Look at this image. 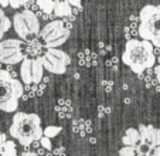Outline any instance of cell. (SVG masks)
Listing matches in <instances>:
<instances>
[{
	"instance_id": "cell-1",
	"label": "cell",
	"mask_w": 160,
	"mask_h": 156,
	"mask_svg": "<svg viewBox=\"0 0 160 156\" xmlns=\"http://www.w3.org/2000/svg\"><path fill=\"white\" fill-rule=\"evenodd\" d=\"M156 60L157 57L152 43L136 39L126 41L125 51L122 54V61L138 75H142L148 70L154 68Z\"/></svg>"
},
{
	"instance_id": "cell-2",
	"label": "cell",
	"mask_w": 160,
	"mask_h": 156,
	"mask_svg": "<svg viewBox=\"0 0 160 156\" xmlns=\"http://www.w3.org/2000/svg\"><path fill=\"white\" fill-rule=\"evenodd\" d=\"M10 135L24 146V152H30L28 148L31 146V143L40 142L44 136V129L41 128V118L37 114L17 112L13 117Z\"/></svg>"
},
{
	"instance_id": "cell-3",
	"label": "cell",
	"mask_w": 160,
	"mask_h": 156,
	"mask_svg": "<svg viewBox=\"0 0 160 156\" xmlns=\"http://www.w3.org/2000/svg\"><path fill=\"white\" fill-rule=\"evenodd\" d=\"M23 95V82L13 78L6 70H0V111L7 114L14 112L18 107V99Z\"/></svg>"
},
{
	"instance_id": "cell-4",
	"label": "cell",
	"mask_w": 160,
	"mask_h": 156,
	"mask_svg": "<svg viewBox=\"0 0 160 156\" xmlns=\"http://www.w3.org/2000/svg\"><path fill=\"white\" fill-rule=\"evenodd\" d=\"M138 34L142 40L149 41L153 47L160 48V4H148L140 10Z\"/></svg>"
},
{
	"instance_id": "cell-5",
	"label": "cell",
	"mask_w": 160,
	"mask_h": 156,
	"mask_svg": "<svg viewBox=\"0 0 160 156\" xmlns=\"http://www.w3.org/2000/svg\"><path fill=\"white\" fill-rule=\"evenodd\" d=\"M13 27L14 31L23 40L36 39L37 34H40V18L37 14L30 10H23L13 16Z\"/></svg>"
},
{
	"instance_id": "cell-6",
	"label": "cell",
	"mask_w": 160,
	"mask_h": 156,
	"mask_svg": "<svg viewBox=\"0 0 160 156\" xmlns=\"http://www.w3.org/2000/svg\"><path fill=\"white\" fill-rule=\"evenodd\" d=\"M70 33L71 30L65 27L62 20H54L45 24L38 36L45 44V48H58L70 39Z\"/></svg>"
},
{
	"instance_id": "cell-7",
	"label": "cell",
	"mask_w": 160,
	"mask_h": 156,
	"mask_svg": "<svg viewBox=\"0 0 160 156\" xmlns=\"http://www.w3.org/2000/svg\"><path fill=\"white\" fill-rule=\"evenodd\" d=\"M38 60L41 61L42 67L52 74H64L67 67L71 64L70 55L60 48H47V51L40 55Z\"/></svg>"
},
{
	"instance_id": "cell-8",
	"label": "cell",
	"mask_w": 160,
	"mask_h": 156,
	"mask_svg": "<svg viewBox=\"0 0 160 156\" xmlns=\"http://www.w3.org/2000/svg\"><path fill=\"white\" fill-rule=\"evenodd\" d=\"M23 41L17 39H7L0 41V63L7 65L23 63L27 58L23 53Z\"/></svg>"
},
{
	"instance_id": "cell-9",
	"label": "cell",
	"mask_w": 160,
	"mask_h": 156,
	"mask_svg": "<svg viewBox=\"0 0 160 156\" xmlns=\"http://www.w3.org/2000/svg\"><path fill=\"white\" fill-rule=\"evenodd\" d=\"M20 77L26 85H38L44 78V67L38 58H26L20 67Z\"/></svg>"
},
{
	"instance_id": "cell-10",
	"label": "cell",
	"mask_w": 160,
	"mask_h": 156,
	"mask_svg": "<svg viewBox=\"0 0 160 156\" xmlns=\"http://www.w3.org/2000/svg\"><path fill=\"white\" fill-rule=\"evenodd\" d=\"M140 143L149 146L152 150L160 146V129L154 128L153 125H139Z\"/></svg>"
},
{
	"instance_id": "cell-11",
	"label": "cell",
	"mask_w": 160,
	"mask_h": 156,
	"mask_svg": "<svg viewBox=\"0 0 160 156\" xmlns=\"http://www.w3.org/2000/svg\"><path fill=\"white\" fill-rule=\"evenodd\" d=\"M122 142H123L125 146H132V148H136L138 145H140L139 131L135 128H128L125 135H123V138H122Z\"/></svg>"
},
{
	"instance_id": "cell-12",
	"label": "cell",
	"mask_w": 160,
	"mask_h": 156,
	"mask_svg": "<svg viewBox=\"0 0 160 156\" xmlns=\"http://www.w3.org/2000/svg\"><path fill=\"white\" fill-rule=\"evenodd\" d=\"M54 14L55 17H61V18H65L72 14V7L68 3V0H57L55 2Z\"/></svg>"
},
{
	"instance_id": "cell-13",
	"label": "cell",
	"mask_w": 160,
	"mask_h": 156,
	"mask_svg": "<svg viewBox=\"0 0 160 156\" xmlns=\"http://www.w3.org/2000/svg\"><path fill=\"white\" fill-rule=\"evenodd\" d=\"M13 21L6 16L3 9H0V40L3 39V36L12 29Z\"/></svg>"
},
{
	"instance_id": "cell-14",
	"label": "cell",
	"mask_w": 160,
	"mask_h": 156,
	"mask_svg": "<svg viewBox=\"0 0 160 156\" xmlns=\"http://www.w3.org/2000/svg\"><path fill=\"white\" fill-rule=\"evenodd\" d=\"M36 3H37V6H38L40 12L45 13V14H54L55 2H52V0H38Z\"/></svg>"
},
{
	"instance_id": "cell-15",
	"label": "cell",
	"mask_w": 160,
	"mask_h": 156,
	"mask_svg": "<svg viewBox=\"0 0 160 156\" xmlns=\"http://www.w3.org/2000/svg\"><path fill=\"white\" fill-rule=\"evenodd\" d=\"M0 155L3 156H17V149L13 141H7L6 143L0 145Z\"/></svg>"
},
{
	"instance_id": "cell-16",
	"label": "cell",
	"mask_w": 160,
	"mask_h": 156,
	"mask_svg": "<svg viewBox=\"0 0 160 156\" xmlns=\"http://www.w3.org/2000/svg\"><path fill=\"white\" fill-rule=\"evenodd\" d=\"M61 131H62V128H61V126L48 125L47 128L44 129V136H45V138H48V139H51V138H54V136H57Z\"/></svg>"
},
{
	"instance_id": "cell-17",
	"label": "cell",
	"mask_w": 160,
	"mask_h": 156,
	"mask_svg": "<svg viewBox=\"0 0 160 156\" xmlns=\"http://www.w3.org/2000/svg\"><path fill=\"white\" fill-rule=\"evenodd\" d=\"M119 156H136L135 148H132V146L121 148V150H119Z\"/></svg>"
},
{
	"instance_id": "cell-18",
	"label": "cell",
	"mask_w": 160,
	"mask_h": 156,
	"mask_svg": "<svg viewBox=\"0 0 160 156\" xmlns=\"http://www.w3.org/2000/svg\"><path fill=\"white\" fill-rule=\"evenodd\" d=\"M40 145H41V148H42V149H45L47 152H51V149H52L51 139H48V138H45V136H42L41 141H40Z\"/></svg>"
},
{
	"instance_id": "cell-19",
	"label": "cell",
	"mask_w": 160,
	"mask_h": 156,
	"mask_svg": "<svg viewBox=\"0 0 160 156\" xmlns=\"http://www.w3.org/2000/svg\"><path fill=\"white\" fill-rule=\"evenodd\" d=\"M24 92H27V96L33 98V96H36L37 92H38V85H27Z\"/></svg>"
},
{
	"instance_id": "cell-20",
	"label": "cell",
	"mask_w": 160,
	"mask_h": 156,
	"mask_svg": "<svg viewBox=\"0 0 160 156\" xmlns=\"http://www.w3.org/2000/svg\"><path fill=\"white\" fill-rule=\"evenodd\" d=\"M24 4V2H17V0H12L10 2V7L12 9H18V7H21Z\"/></svg>"
},
{
	"instance_id": "cell-21",
	"label": "cell",
	"mask_w": 160,
	"mask_h": 156,
	"mask_svg": "<svg viewBox=\"0 0 160 156\" xmlns=\"http://www.w3.org/2000/svg\"><path fill=\"white\" fill-rule=\"evenodd\" d=\"M54 156H65V149L64 148H57V149L52 152Z\"/></svg>"
},
{
	"instance_id": "cell-22",
	"label": "cell",
	"mask_w": 160,
	"mask_h": 156,
	"mask_svg": "<svg viewBox=\"0 0 160 156\" xmlns=\"http://www.w3.org/2000/svg\"><path fill=\"white\" fill-rule=\"evenodd\" d=\"M102 85L105 87L106 92H109V91L112 90V87H113V82H112V81H102Z\"/></svg>"
},
{
	"instance_id": "cell-23",
	"label": "cell",
	"mask_w": 160,
	"mask_h": 156,
	"mask_svg": "<svg viewBox=\"0 0 160 156\" xmlns=\"http://www.w3.org/2000/svg\"><path fill=\"white\" fill-rule=\"evenodd\" d=\"M153 71H154V75H156V80H157V82L160 84V64H157L156 67L153 68Z\"/></svg>"
},
{
	"instance_id": "cell-24",
	"label": "cell",
	"mask_w": 160,
	"mask_h": 156,
	"mask_svg": "<svg viewBox=\"0 0 160 156\" xmlns=\"http://www.w3.org/2000/svg\"><path fill=\"white\" fill-rule=\"evenodd\" d=\"M68 3L71 4V7H78V9H82V6H81V3L79 2H77V0H68Z\"/></svg>"
},
{
	"instance_id": "cell-25",
	"label": "cell",
	"mask_w": 160,
	"mask_h": 156,
	"mask_svg": "<svg viewBox=\"0 0 160 156\" xmlns=\"http://www.w3.org/2000/svg\"><path fill=\"white\" fill-rule=\"evenodd\" d=\"M7 142V136H6V133H3V132H0V145H3V143H6Z\"/></svg>"
},
{
	"instance_id": "cell-26",
	"label": "cell",
	"mask_w": 160,
	"mask_h": 156,
	"mask_svg": "<svg viewBox=\"0 0 160 156\" xmlns=\"http://www.w3.org/2000/svg\"><path fill=\"white\" fill-rule=\"evenodd\" d=\"M44 90H45V84H38V92H37V95H42Z\"/></svg>"
},
{
	"instance_id": "cell-27",
	"label": "cell",
	"mask_w": 160,
	"mask_h": 156,
	"mask_svg": "<svg viewBox=\"0 0 160 156\" xmlns=\"http://www.w3.org/2000/svg\"><path fill=\"white\" fill-rule=\"evenodd\" d=\"M98 112H99V117H103V115H105V112H109V109H105L103 108V107H99V108H98Z\"/></svg>"
},
{
	"instance_id": "cell-28",
	"label": "cell",
	"mask_w": 160,
	"mask_h": 156,
	"mask_svg": "<svg viewBox=\"0 0 160 156\" xmlns=\"http://www.w3.org/2000/svg\"><path fill=\"white\" fill-rule=\"evenodd\" d=\"M21 156H38V155H37V152H34V150H30V152H23Z\"/></svg>"
},
{
	"instance_id": "cell-29",
	"label": "cell",
	"mask_w": 160,
	"mask_h": 156,
	"mask_svg": "<svg viewBox=\"0 0 160 156\" xmlns=\"http://www.w3.org/2000/svg\"><path fill=\"white\" fill-rule=\"evenodd\" d=\"M7 6H10V2H7V0H2L0 2V9L2 7H7Z\"/></svg>"
},
{
	"instance_id": "cell-30",
	"label": "cell",
	"mask_w": 160,
	"mask_h": 156,
	"mask_svg": "<svg viewBox=\"0 0 160 156\" xmlns=\"http://www.w3.org/2000/svg\"><path fill=\"white\" fill-rule=\"evenodd\" d=\"M152 156H160V146L156 148V149L153 150V153H152Z\"/></svg>"
},
{
	"instance_id": "cell-31",
	"label": "cell",
	"mask_w": 160,
	"mask_h": 156,
	"mask_svg": "<svg viewBox=\"0 0 160 156\" xmlns=\"http://www.w3.org/2000/svg\"><path fill=\"white\" fill-rule=\"evenodd\" d=\"M45 153V149H42V148H38V150H37V155H44Z\"/></svg>"
},
{
	"instance_id": "cell-32",
	"label": "cell",
	"mask_w": 160,
	"mask_h": 156,
	"mask_svg": "<svg viewBox=\"0 0 160 156\" xmlns=\"http://www.w3.org/2000/svg\"><path fill=\"white\" fill-rule=\"evenodd\" d=\"M31 146L36 148V149H38V146H41V145H40V142H33V143H31Z\"/></svg>"
},
{
	"instance_id": "cell-33",
	"label": "cell",
	"mask_w": 160,
	"mask_h": 156,
	"mask_svg": "<svg viewBox=\"0 0 160 156\" xmlns=\"http://www.w3.org/2000/svg\"><path fill=\"white\" fill-rule=\"evenodd\" d=\"M47 156H54V155H52L51 152H48V153H47Z\"/></svg>"
},
{
	"instance_id": "cell-34",
	"label": "cell",
	"mask_w": 160,
	"mask_h": 156,
	"mask_svg": "<svg viewBox=\"0 0 160 156\" xmlns=\"http://www.w3.org/2000/svg\"><path fill=\"white\" fill-rule=\"evenodd\" d=\"M157 61H159V64H160V54H159V57H157Z\"/></svg>"
},
{
	"instance_id": "cell-35",
	"label": "cell",
	"mask_w": 160,
	"mask_h": 156,
	"mask_svg": "<svg viewBox=\"0 0 160 156\" xmlns=\"http://www.w3.org/2000/svg\"><path fill=\"white\" fill-rule=\"evenodd\" d=\"M149 156H152V155H149Z\"/></svg>"
},
{
	"instance_id": "cell-36",
	"label": "cell",
	"mask_w": 160,
	"mask_h": 156,
	"mask_svg": "<svg viewBox=\"0 0 160 156\" xmlns=\"http://www.w3.org/2000/svg\"><path fill=\"white\" fill-rule=\"evenodd\" d=\"M2 156H3V155H2Z\"/></svg>"
}]
</instances>
